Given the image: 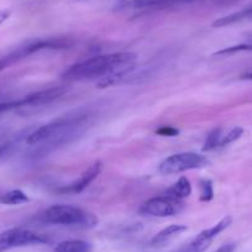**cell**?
Returning <instances> with one entry per match:
<instances>
[{
  "mask_svg": "<svg viewBox=\"0 0 252 252\" xmlns=\"http://www.w3.org/2000/svg\"><path fill=\"white\" fill-rule=\"evenodd\" d=\"M209 159L205 156L195 152H181L167 157L159 164V172L162 174H178L190 169L204 168L209 164Z\"/></svg>",
  "mask_w": 252,
  "mask_h": 252,
  "instance_id": "cell-5",
  "label": "cell"
},
{
  "mask_svg": "<svg viewBox=\"0 0 252 252\" xmlns=\"http://www.w3.org/2000/svg\"><path fill=\"white\" fill-rule=\"evenodd\" d=\"M215 4H219V5H224V4H230L235 3V1H239V0H213Z\"/></svg>",
  "mask_w": 252,
  "mask_h": 252,
  "instance_id": "cell-23",
  "label": "cell"
},
{
  "mask_svg": "<svg viewBox=\"0 0 252 252\" xmlns=\"http://www.w3.org/2000/svg\"><path fill=\"white\" fill-rule=\"evenodd\" d=\"M231 222H232V218L229 217V215L222 218L220 221H218L217 224L213 225L212 227H208V229L203 230L202 232H199V234L192 240V242H189L188 246H187L183 251L184 252H204L205 250L212 245V242L214 241L215 237L219 236L222 231H225V230L231 225Z\"/></svg>",
  "mask_w": 252,
  "mask_h": 252,
  "instance_id": "cell-8",
  "label": "cell"
},
{
  "mask_svg": "<svg viewBox=\"0 0 252 252\" xmlns=\"http://www.w3.org/2000/svg\"><path fill=\"white\" fill-rule=\"evenodd\" d=\"M200 200L203 202H209L214 197V188H213V183L209 179H205L200 184Z\"/></svg>",
  "mask_w": 252,
  "mask_h": 252,
  "instance_id": "cell-19",
  "label": "cell"
},
{
  "mask_svg": "<svg viewBox=\"0 0 252 252\" xmlns=\"http://www.w3.org/2000/svg\"><path fill=\"white\" fill-rule=\"evenodd\" d=\"M181 252H184V251H181Z\"/></svg>",
  "mask_w": 252,
  "mask_h": 252,
  "instance_id": "cell-26",
  "label": "cell"
},
{
  "mask_svg": "<svg viewBox=\"0 0 252 252\" xmlns=\"http://www.w3.org/2000/svg\"><path fill=\"white\" fill-rule=\"evenodd\" d=\"M156 134L159 136H167V137H173L179 134L178 130L173 126H161L159 129L156 130Z\"/></svg>",
  "mask_w": 252,
  "mask_h": 252,
  "instance_id": "cell-20",
  "label": "cell"
},
{
  "mask_svg": "<svg viewBox=\"0 0 252 252\" xmlns=\"http://www.w3.org/2000/svg\"><path fill=\"white\" fill-rule=\"evenodd\" d=\"M88 114L62 116L46 125L40 126L32 132H29L25 141L30 146L42 145V149H52L69 144L72 140L83 132L88 125Z\"/></svg>",
  "mask_w": 252,
  "mask_h": 252,
  "instance_id": "cell-2",
  "label": "cell"
},
{
  "mask_svg": "<svg viewBox=\"0 0 252 252\" xmlns=\"http://www.w3.org/2000/svg\"><path fill=\"white\" fill-rule=\"evenodd\" d=\"M184 205L181 200L173 199L167 195L154 197L145 202L140 208V214L149 215V217L167 218L179 214L183 210Z\"/></svg>",
  "mask_w": 252,
  "mask_h": 252,
  "instance_id": "cell-7",
  "label": "cell"
},
{
  "mask_svg": "<svg viewBox=\"0 0 252 252\" xmlns=\"http://www.w3.org/2000/svg\"><path fill=\"white\" fill-rule=\"evenodd\" d=\"M48 239L43 235L36 234L31 230L14 227L0 232V252H5L15 247L31 246V245L47 244Z\"/></svg>",
  "mask_w": 252,
  "mask_h": 252,
  "instance_id": "cell-6",
  "label": "cell"
},
{
  "mask_svg": "<svg viewBox=\"0 0 252 252\" xmlns=\"http://www.w3.org/2000/svg\"><path fill=\"white\" fill-rule=\"evenodd\" d=\"M29 197L21 189H13L0 195V204L4 205H20L29 202Z\"/></svg>",
  "mask_w": 252,
  "mask_h": 252,
  "instance_id": "cell-15",
  "label": "cell"
},
{
  "mask_svg": "<svg viewBox=\"0 0 252 252\" xmlns=\"http://www.w3.org/2000/svg\"><path fill=\"white\" fill-rule=\"evenodd\" d=\"M11 16V10L9 9H3V10H0V25H3L6 20Z\"/></svg>",
  "mask_w": 252,
  "mask_h": 252,
  "instance_id": "cell-21",
  "label": "cell"
},
{
  "mask_svg": "<svg viewBox=\"0 0 252 252\" xmlns=\"http://www.w3.org/2000/svg\"><path fill=\"white\" fill-rule=\"evenodd\" d=\"M193 0H131L130 6L135 9H149V8H162V6L174 5V4L190 3Z\"/></svg>",
  "mask_w": 252,
  "mask_h": 252,
  "instance_id": "cell-14",
  "label": "cell"
},
{
  "mask_svg": "<svg viewBox=\"0 0 252 252\" xmlns=\"http://www.w3.org/2000/svg\"><path fill=\"white\" fill-rule=\"evenodd\" d=\"M0 98H1V93H0Z\"/></svg>",
  "mask_w": 252,
  "mask_h": 252,
  "instance_id": "cell-25",
  "label": "cell"
},
{
  "mask_svg": "<svg viewBox=\"0 0 252 252\" xmlns=\"http://www.w3.org/2000/svg\"><path fill=\"white\" fill-rule=\"evenodd\" d=\"M215 252H235V244H225Z\"/></svg>",
  "mask_w": 252,
  "mask_h": 252,
  "instance_id": "cell-22",
  "label": "cell"
},
{
  "mask_svg": "<svg viewBox=\"0 0 252 252\" xmlns=\"http://www.w3.org/2000/svg\"><path fill=\"white\" fill-rule=\"evenodd\" d=\"M222 131H224V129H221V127H218V129L213 130V131L207 136L203 150H204V151H213V150L219 149Z\"/></svg>",
  "mask_w": 252,
  "mask_h": 252,
  "instance_id": "cell-18",
  "label": "cell"
},
{
  "mask_svg": "<svg viewBox=\"0 0 252 252\" xmlns=\"http://www.w3.org/2000/svg\"><path fill=\"white\" fill-rule=\"evenodd\" d=\"M43 222L62 226L94 227L98 224V218L79 207L67 204H56L47 208L41 214Z\"/></svg>",
  "mask_w": 252,
  "mask_h": 252,
  "instance_id": "cell-3",
  "label": "cell"
},
{
  "mask_svg": "<svg viewBox=\"0 0 252 252\" xmlns=\"http://www.w3.org/2000/svg\"><path fill=\"white\" fill-rule=\"evenodd\" d=\"M242 78H244V79H249V81H252V71L251 72H247L246 74H244V76H242Z\"/></svg>",
  "mask_w": 252,
  "mask_h": 252,
  "instance_id": "cell-24",
  "label": "cell"
},
{
  "mask_svg": "<svg viewBox=\"0 0 252 252\" xmlns=\"http://www.w3.org/2000/svg\"><path fill=\"white\" fill-rule=\"evenodd\" d=\"M188 227L186 225H169V226L164 227L163 230H161L159 232H157L151 240V246L156 247V249H159V247L166 246L167 244L172 241L174 237L179 236L181 234H183L184 231H187Z\"/></svg>",
  "mask_w": 252,
  "mask_h": 252,
  "instance_id": "cell-10",
  "label": "cell"
},
{
  "mask_svg": "<svg viewBox=\"0 0 252 252\" xmlns=\"http://www.w3.org/2000/svg\"><path fill=\"white\" fill-rule=\"evenodd\" d=\"M71 45L72 41H69L68 38H45V40L33 38V40H29L0 57V72H3L4 69L9 68L15 63L42 50H61V48H68Z\"/></svg>",
  "mask_w": 252,
  "mask_h": 252,
  "instance_id": "cell-4",
  "label": "cell"
},
{
  "mask_svg": "<svg viewBox=\"0 0 252 252\" xmlns=\"http://www.w3.org/2000/svg\"><path fill=\"white\" fill-rule=\"evenodd\" d=\"M21 139H23L21 135H14V136L9 137V139L0 140V158L10 155L18 147V145L20 144Z\"/></svg>",
  "mask_w": 252,
  "mask_h": 252,
  "instance_id": "cell-17",
  "label": "cell"
},
{
  "mask_svg": "<svg viewBox=\"0 0 252 252\" xmlns=\"http://www.w3.org/2000/svg\"><path fill=\"white\" fill-rule=\"evenodd\" d=\"M55 252H92V245L84 240H67L60 242Z\"/></svg>",
  "mask_w": 252,
  "mask_h": 252,
  "instance_id": "cell-13",
  "label": "cell"
},
{
  "mask_svg": "<svg viewBox=\"0 0 252 252\" xmlns=\"http://www.w3.org/2000/svg\"><path fill=\"white\" fill-rule=\"evenodd\" d=\"M103 171V163L100 161L94 162L93 164L88 167L83 173L79 176V178L77 181L72 182L68 186H64L62 188L58 189L60 193H68V194H78V193L83 192L84 189L92 183V182L95 181L98 178L99 174Z\"/></svg>",
  "mask_w": 252,
  "mask_h": 252,
  "instance_id": "cell-9",
  "label": "cell"
},
{
  "mask_svg": "<svg viewBox=\"0 0 252 252\" xmlns=\"http://www.w3.org/2000/svg\"><path fill=\"white\" fill-rule=\"evenodd\" d=\"M190 194H192V184L187 177H181L173 186L169 187L164 192V195L177 200L188 198Z\"/></svg>",
  "mask_w": 252,
  "mask_h": 252,
  "instance_id": "cell-12",
  "label": "cell"
},
{
  "mask_svg": "<svg viewBox=\"0 0 252 252\" xmlns=\"http://www.w3.org/2000/svg\"><path fill=\"white\" fill-rule=\"evenodd\" d=\"M137 55L134 52H115L96 56L82 62L74 63L63 72L67 81L82 82L99 79V87L113 86L135 68Z\"/></svg>",
  "mask_w": 252,
  "mask_h": 252,
  "instance_id": "cell-1",
  "label": "cell"
},
{
  "mask_svg": "<svg viewBox=\"0 0 252 252\" xmlns=\"http://www.w3.org/2000/svg\"><path fill=\"white\" fill-rule=\"evenodd\" d=\"M244 21H252V4L245 6L241 10L232 13L230 15L222 16L213 23L214 28H225V26L234 25L237 23H244Z\"/></svg>",
  "mask_w": 252,
  "mask_h": 252,
  "instance_id": "cell-11",
  "label": "cell"
},
{
  "mask_svg": "<svg viewBox=\"0 0 252 252\" xmlns=\"http://www.w3.org/2000/svg\"><path fill=\"white\" fill-rule=\"evenodd\" d=\"M244 134V129L242 127H239V126H235V127H231V129L226 130V131H222L221 139H220L219 149H222V147L227 146V145L232 144L236 140H239L240 137Z\"/></svg>",
  "mask_w": 252,
  "mask_h": 252,
  "instance_id": "cell-16",
  "label": "cell"
}]
</instances>
